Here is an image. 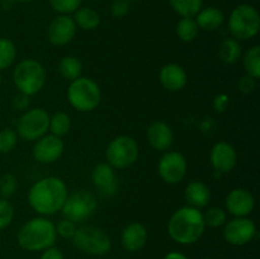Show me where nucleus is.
I'll return each instance as SVG.
<instances>
[{
	"instance_id": "nucleus-1",
	"label": "nucleus",
	"mask_w": 260,
	"mask_h": 259,
	"mask_svg": "<svg viewBox=\"0 0 260 259\" xmlns=\"http://www.w3.org/2000/svg\"><path fill=\"white\" fill-rule=\"evenodd\" d=\"M68 196V187L61 178L46 177L30 187L28 203L40 215L50 216L61 211Z\"/></svg>"
},
{
	"instance_id": "nucleus-2",
	"label": "nucleus",
	"mask_w": 260,
	"mask_h": 259,
	"mask_svg": "<svg viewBox=\"0 0 260 259\" xmlns=\"http://www.w3.org/2000/svg\"><path fill=\"white\" fill-rule=\"evenodd\" d=\"M203 213L198 208L184 206L173 213L168 223L169 236L177 243L188 245L200 240L205 233Z\"/></svg>"
},
{
	"instance_id": "nucleus-3",
	"label": "nucleus",
	"mask_w": 260,
	"mask_h": 259,
	"mask_svg": "<svg viewBox=\"0 0 260 259\" xmlns=\"http://www.w3.org/2000/svg\"><path fill=\"white\" fill-rule=\"evenodd\" d=\"M57 233L52 221L45 217H36L27 221L18 231V244L24 250L41 251L53 246Z\"/></svg>"
},
{
	"instance_id": "nucleus-4",
	"label": "nucleus",
	"mask_w": 260,
	"mask_h": 259,
	"mask_svg": "<svg viewBox=\"0 0 260 259\" xmlns=\"http://www.w3.org/2000/svg\"><path fill=\"white\" fill-rule=\"evenodd\" d=\"M13 81L19 93L30 96L41 91L46 84V70L42 63L33 58L23 60L13 71Z\"/></svg>"
},
{
	"instance_id": "nucleus-5",
	"label": "nucleus",
	"mask_w": 260,
	"mask_h": 259,
	"mask_svg": "<svg viewBox=\"0 0 260 259\" xmlns=\"http://www.w3.org/2000/svg\"><path fill=\"white\" fill-rule=\"evenodd\" d=\"M260 29L258 10L249 4H240L231 12L229 30L235 40L246 41L255 37Z\"/></svg>"
},
{
	"instance_id": "nucleus-6",
	"label": "nucleus",
	"mask_w": 260,
	"mask_h": 259,
	"mask_svg": "<svg viewBox=\"0 0 260 259\" xmlns=\"http://www.w3.org/2000/svg\"><path fill=\"white\" fill-rule=\"evenodd\" d=\"M68 101L75 109L80 112H90L99 106L102 91L98 84L89 78L80 76L71 81L68 89Z\"/></svg>"
},
{
	"instance_id": "nucleus-7",
	"label": "nucleus",
	"mask_w": 260,
	"mask_h": 259,
	"mask_svg": "<svg viewBox=\"0 0 260 259\" xmlns=\"http://www.w3.org/2000/svg\"><path fill=\"white\" fill-rule=\"evenodd\" d=\"M139 157V145L131 136H118L109 142L106 151L107 163L113 169H126Z\"/></svg>"
},
{
	"instance_id": "nucleus-8",
	"label": "nucleus",
	"mask_w": 260,
	"mask_h": 259,
	"mask_svg": "<svg viewBox=\"0 0 260 259\" xmlns=\"http://www.w3.org/2000/svg\"><path fill=\"white\" fill-rule=\"evenodd\" d=\"M74 245L90 255H104L111 249V239L103 230L94 226L76 228L73 236Z\"/></svg>"
},
{
	"instance_id": "nucleus-9",
	"label": "nucleus",
	"mask_w": 260,
	"mask_h": 259,
	"mask_svg": "<svg viewBox=\"0 0 260 259\" xmlns=\"http://www.w3.org/2000/svg\"><path fill=\"white\" fill-rule=\"evenodd\" d=\"M96 207H98L96 198L91 193L80 190V192L68 196L61 211L66 220L79 223L90 218L96 211Z\"/></svg>"
},
{
	"instance_id": "nucleus-10",
	"label": "nucleus",
	"mask_w": 260,
	"mask_h": 259,
	"mask_svg": "<svg viewBox=\"0 0 260 259\" xmlns=\"http://www.w3.org/2000/svg\"><path fill=\"white\" fill-rule=\"evenodd\" d=\"M50 114L43 108H32L25 112L17 122V132L22 139L36 141L48 131Z\"/></svg>"
},
{
	"instance_id": "nucleus-11",
	"label": "nucleus",
	"mask_w": 260,
	"mask_h": 259,
	"mask_svg": "<svg viewBox=\"0 0 260 259\" xmlns=\"http://www.w3.org/2000/svg\"><path fill=\"white\" fill-rule=\"evenodd\" d=\"M159 175L168 184H177L182 182L187 173V160L180 152H165L157 165Z\"/></svg>"
},
{
	"instance_id": "nucleus-12",
	"label": "nucleus",
	"mask_w": 260,
	"mask_h": 259,
	"mask_svg": "<svg viewBox=\"0 0 260 259\" xmlns=\"http://www.w3.org/2000/svg\"><path fill=\"white\" fill-rule=\"evenodd\" d=\"M256 235V226L248 217H235L225 223L223 238L231 245H245Z\"/></svg>"
},
{
	"instance_id": "nucleus-13",
	"label": "nucleus",
	"mask_w": 260,
	"mask_h": 259,
	"mask_svg": "<svg viewBox=\"0 0 260 259\" xmlns=\"http://www.w3.org/2000/svg\"><path fill=\"white\" fill-rule=\"evenodd\" d=\"M63 149H65V145L60 137L53 136V135H45L36 140V144L33 146V157L42 164H51L60 159Z\"/></svg>"
},
{
	"instance_id": "nucleus-14",
	"label": "nucleus",
	"mask_w": 260,
	"mask_h": 259,
	"mask_svg": "<svg viewBox=\"0 0 260 259\" xmlns=\"http://www.w3.org/2000/svg\"><path fill=\"white\" fill-rule=\"evenodd\" d=\"M76 33V24L74 19L69 15H62L55 18L50 23L47 29V37L52 45L63 46L73 41Z\"/></svg>"
},
{
	"instance_id": "nucleus-15",
	"label": "nucleus",
	"mask_w": 260,
	"mask_h": 259,
	"mask_svg": "<svg viewBox=\"0 0 260 259\" xmlns=\"http://www.w3.org/2000/svg\"><path fill=\"white\" fill-rule=\"evenodd\" d=\"M210 161L216 172L229 173L235 168L236 161H238V154L233 145L225 141H220L213 145L210 152Z\"/></svg>"
},
{
	"instance_id": "nucleus-16",
	"label": "nucleus",
	"mask_w": 260,
	"mask_h": 259,
	"mask_svg": "<svg viewBox=\"0 0 260 259\" xmlns=\"http://www.w3.org/2000/svg\"><path fill=\"white\" fill-rule=\"evenodd\" d=\"M254 196L245 188H235L226 197V210L235 217H246L254 210Z\"/></svg>"
},
{
	"instance_id": "nucleus-17",
	"label": "nucleus",
	"mask_w": 260,
	"mask_h": 259,
	"mask_svg": "<svg viewBox=\"0 0 260 259\" xmlns=\"http://www.w3.org/2000/svg\"><path fill=\"white\" fill-rule=\"evenodd\" d=\"M91 179L101 195L106 196V197L116 195L117 189H118V180H117L116 173L108 163H101V164L95 165L91 172Z\"/></svg>"
},
{
	"instance_id": "nucleus-18",
	"label": "nucleus",
	"mask_w": 260,
	"mask_h": 259,
	"mask_svg": "<svg viewBox=\"0 0 260 259\" xmlns=\"http://www.w3.org/2000/svg\"><path fill=\"white\" fill-rule=\"evenodd\" d=\"M147 141L155 150L167 151L172 147L174 135L169 124L162 121H155L147 128Z\"/></svg>"
},
{
	"instance_id": "nucleus-19",
	"label": "nucleus",
	"mask_w": 260,
	"mask_h": 259,
	"mask_svg": "<svg viewBox=\"0 0 260 259\" xmlns=\"http://www.w3.org/2000/svg\"><path fill=\"white\" fill-rule=\"evenodd\" d=\"M160 83L167 90L179 91L187 84V73L178 63H168L160 71Z\"/></svg>"
},
{
	"instance_id": "nucleus-20",
	"label": "nucleus",
	"mask_w": 260,
	"mask_h": 259,
	"mask_svg": "<svg viewBox=\"0 0 260 259\" xmlns=\"http://www.w3.org/2000/svg\"><path fill=\"white\" fill-rule=\"evenodd\" d=\"M147 230L142 223L132 222L123 229L121 235L122 245L128 251H137L145 246L147 241Z\"/></svg>"
},
{
	"instance_id": "nucleus-21",
	"label": "nucleus",
	"mask_w": 260,
	"mask_h": 259,
	"mask_svg": "<svg viewBox=\"0 0 260 259\" xmlns=\"http://www.w3.org/2000/svg\"><path fill=\"white\" fill-rule=\"evenodd\" d=\"M185 201L188 206L194 208H203L210 203L211 201V190L203 182L200 180H193L185 187L184 190Z\"/></svg>"
},
{
	"instance_id": "nucleus-22",
	"label": "nucleus",
	"mask_w": 260,
	"mask_h": 259,
	"mask_svg": "<svg viewBox=\"0 0 260 259\" xmlns=\"http://www.w3.org/2000/svg\"><path fill=\"white\" fill-rule=\"evenodd\" d=\"M223 13L215 7L201 9L196 15V23L198 28L203 30H215L223 23Z\"/></svg>"
},
{
	"instance_id": "nucleus-23",
	"label": "nucleus",
	"mask_w": 260,
	"mask_h": 259,
	"mask_svg": "<svg viewBox=\"0 0 260 259\" xmlns=\"http://www.w3.org/2000/svg\"><path fill=\"white\" fill-rule=\"evenodd\" d=\"M74 22L78 27H80L84 30H93L101 23V17L98 13L91 8H79L74 13Z\"/></svg>"
},
{
	"instance_id": "nucleus-24",
	"label": "nucleus",
	"mask_w": 260,
	"mask_h": 259,
	"mask_svg": "<svg viewBox=\"0 0 260 259\" xmlns=\"http://www.w3.org/2000/svg\"><path fill=\"white\" fill-rule=\"evenodd\" d=\"M241 46L238 40L235 38H226L221 42L218 47V56L225 63H235L238 62L241 56Z\"/></svg>"
},
{
	"instance_id": "nucleus-25",
	"label": "nucleus",
	"mask_w": 260,
	"mask_h": 259,
	"mask_svg": "<svg viewBox=\"0 0 260 259\" xmlns=\"http://www.w3.org/2000/svg\"><path fill=\"white\" fill-rule=\"evenodd\" d=\"M58 71L63 79L74 81L81 76L83 65H81V61L75 56H65L58 63Z\"/></svg>"
},
{
	"instance_id": "nucleus-26",
	"label": "nucleus",
	"mask_w": 260,
	"mask_h": 259,
	"mask_svg": "<svg viewBox=\"0 0 260 259\" xmlns=\"http://www.w3.org/2000/svg\"><path fill=\"white\" fill-rule=\"evenodd\" d=\"M71 119L68 113L65 112H57L50 117V123H48V131H51V135L57 137H62L70 131Z\"/></svg>"
},
{
	"instance_id": "nucleus-27",
	"label": "nucleus",
	"mask_w": 260,
	"mask_h": 259,
	"mask_svg": "<svg viewBox=\"0 0 260 259\" xmlns=\"http://www.w3.org/2000/svg\"><path fill=\"white\" fill-rule=\"evenodd\" d=\"M203 0H169L175 13L183 17L193 18L202 9Z\"/></svg>"
},
{
	"instance_id": "nucleus-28",
	"label": "nucleus",
	"mask_w": 260,
	"mask_h": 259,
	"mask_svg": "<svg viewBox=\"0 0 260 259\" xmlns=\"http://www.w3.org/2000/svg\"><path fill=\"white\" fill-rule=\"evenodd\" d=\"M244 68L246 74L254 79L260 76V47L258 45L249 48L244 55Z\"/></svg>"
},
{
	"instance_id": "nucleus-29",
	"label": "nucleus",
	"mask_w": 260,
	"mask_h": 259,
	"mask_svg": "<svg viewBox=\"0 0 260 259\" xmlns=\"http://www.w3.org/2000/svg\"><path fill=\"white\" fill-rule=\"evenodd\" d=\"M198 30H200V28H198L194 18L183 17L177 24L178 37L182 41H184V42H192V41H194L198 35Z\"/></svg>"
},
{
	"instance_id": "nucleus-30",
	"label": "nucleus",
	"mask_w": 260,
	"mask_h": 259,
	"mask_svg": "<svg viewBox=\"0 0 260 259\" xmlns=\"http://www.w3.org/2000/svg\"><path fill=\"white\" fill-rule=\"evenodd\" d=\"M17 57V48L10 40L0 37V71L5 70L14 62Z\"/></svg>"
},
{
	"instance_id": "nucleus-31",
	"label": "nucleus",
	"mask_w": 260,
	"mask_h": 259,
	"mask_svg": "<svg viewBox=\"0 0 260 259\" xmlns=\"http://www.w3.org/2000/svg\"><path fill=\"white\" fill-rule=\"evenodd\" d=\"M203 220H205L206 226H211V228H220V226L225 225L228 222V215H226L225 210L220 207H211L203 213Z\"/></svg>"
},
{
	"instance_id": "nucleus-32",
	"label": "nucleus",
	"mask_w": 260,
	"mask_h": 259,
	"mask_svg": "<svg viewBox=\"0 0 260 259\" xmlns=\"http://www.w3.org/2000/svg\"><path fill=\"white\" fill-rule=\"evenodd\" d=\"M17 132L12 128H4L0 131V152L8 154L17 146Z\"/></svg>"
},
{
	"instance_id": "nucleus-33",
	"label": "nucleus",
	"mask_w": 260,
	"mask_h": 259,
	"mask_svg": "<svg viewBox=\"0 0 260 259\" xmlns=\"http://www.w3.org/2000/svg\"><path fill=\"white\" fill-rule=\"evenodd\" d=\"M50 4L53 10L62 15H68L79 9L81 0H50Z\"/></svg>"
},
{
	"instance_id": "nucleus-34",
	"label": "nucleus",
	"mask_w": 260,
	"mask_h": 259,
	"mask_svg": "<svg viewBox=\"0 0 260 259\" xmlns=\"http://www.w3.org/2000/svg\"><path fill=\"white\" fill-rule=\"evenodd\" d=\"M14 218V208L7 198H0V230L8 228Z\"/></svg>"
},
{
	"instance_id": "nucleus-35",
	"label": "nucleus",
	"mask_w": 260,
	"mask_h": 259,
	"mask_svg": "<svg viewBox=\"0 0 260 259\" xmlns=\"http://www.w3.org/2000/svg\"><path fill=\"white\" fill-rule=\"evenodd\" d=\"M17 178L13 174L7 173V174H4L0 178V195L4 198L12 197L15 193V190H17Z\"/></svg>"
},
{
	"instance_id": "nucleus-36",
	"label": "nucleus",
	"mask_w": 260,
	"mask_h": 259,
	"mask_svg": "<svg viewBox=\"0 0 260 259\" xmlns=\"http://www.w3.org/2000/svg\"><path fill=\"white\" fill-rule=\"evenodd\" d=\"M55 226H56V233L65 239H73L74 234H75L76 231L75 223L70 220H66V218L65 220H61L60 222Z\"/></svg>"
},
{
	"instance_id": "nucleus-37",
	"label": "nucleus",
	"mask_w": 260,
	"mask_h": 259,
	"mask_svg": "<svg viewBox=\"0 0 260 259\" xmlns=\"http://www.w3.org/2000/svg\"><path fill=\"white\" fill-rule=\"evenodd\" d=\"M111 12L113 17L123 18L129 12V2L128 0H114L112 3Z\"/></svg>"
},
{
	"instance_id": "nucleus-38",
	"label": "nucleus",
	"mask_w": 260,
	"mask_h": 259,
	"mask_svg": "<svg viewBox=\"0 0 260 259\" xmlns=\"http://www.w3.org/2000/svg\"><path fill=\"white\" fill-rule=\"evenodd\" d=\"M255 80L256 79L251 78V76L249 75L244 76V78H241L240 81H239V89H240L241 91H244V93H251V91L255 89Z\"/></svg>"
},
{
	"instance_id": "nucleus-39",
	"label": "nucleus",
	"mask_w": 260,
	"mask_h": 259,
	"mask_svg": "<svg viewBox=\"0 0 260 259\" xmlns=\"http://www.w3.org/2000/svg\"><path fill=\"white\" fill-rule=\"evenodd\" d=\"M41 259H63L62 251L55 246H50V248L45 249L41 255Z\"/></svg>"
},
{
	"instance_id": "nucleus-40",
	"label": "nucleus",
	"mask_w": 260,
	"mask_h": 259,
	"mask_svg": "<svg viewBox=\"0 0 260 259\" xmlns=\"http://www.w3.org/2000/svg\"><path fill=\"white\" fill-rule=\"evenodd\" d=\"M28 104H29V96L25 95V94L23 93H19L17 96L14 98V101H13V106H14L15 109H24L27 108Z\"/></svg>"
},
{
	"instance_id": "nucleus-41",
	"label": "nucleus",
	"mask_w": 260,
	"mask_h": 259,
	"mask_svg": "<svg viewBox=\"0 0 260 259\" xmlns=\"http://www.w3.org/2000/svg\"><path fill=\"white\" fill-rule=\"evenodd\" d=\"M164 259H188L184 254L179 253V251H170L165 255Z\"/></svg>"
},
{
	"instance_id": "nucleus-42",
	"label": "nucleus",
	"mask_w": 260,
	"mask_h": 259,
	"mask_svg": "<svg viewBox=\"0 0 260 259\" xmlns=\"http://www.w3.org/2000/svg\"><path fill=\"white\" fill-rule=\"evenodd\" d=\"M15 0H0V3H2V7L4 8V9H10V8L13 7V4H14Z\"/></svg>"
},
{
	"instance_id": "nucleus-43",
	"label": "nucleus",
	"mask_w": 260,
	"mask_h": 259,
	"mask_svg": "<svg viewBox=\"0 0 260 259\" xmlns=\"http://www.w3.org/2000/svg\"><path fill=\"white\" fill-rule=\"evenodd\" d=\"M15 2H19V3H29V2H33V0H15Z\"/></svg>"
},
{
	"instance_id": "nucleus-44",
	"label": "nucleus",
	"mask_w": 260,
	"mask_h": 259,
	"mask_svg": "<svg viewBox=\"0 0 260 259\" xmlns=\"http://www.w3.org/2000/svg\"><path fill=\"white\" fill-rule=\"evenodd\" d=\"M0 85H2V74H0Z\"/></svg>"
},
{
	"instance_id": "nucleus-45",
	"label": "nucleus",
	"mask_w": 260,
	"mask_h": 259,
	"mask_svg": "<svg viewBox=\"0 0 260 259\" xmlns=\"http://www.w3.org/2000/svg\"><path fill=\"white\" fill-rule=\"evenodd\" d=\"M128 2L129 3H131V2H139V0H128Z\"/></svg>"
},
{
	"instance_id": "nucleus-46",
	"label": "nucleus",
	"mask_w": 260,
	"mask_h": 259,
	"mask_svg": "<svg viewBox=\"0 0 260 259\" xmlns=\"http://www.w3.org/2000/svg\"><path fill=\"white\" fill-rule=\"evenodd\" d=\"M203 259H213V258H203Z\"/></svg>"
}]
</instances>
